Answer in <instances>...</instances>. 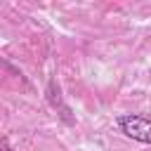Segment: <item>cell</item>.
Segmentation results:
<instances>
[{
    "label": "cell",
    "mask_w": 151,
    "mask_h": 151,
    "mask_svg": "<svg viewBox=\"0 0 151 151\" xmlns=\"http://www.w3.org/2000/svg\"><path fill=\"white\" fill-rule=\"evenodd\" d=\"M118 127L125 137L142 144H151V118H144L137 113H123L118 116Z\"/></svg>",
    "instance_id": "obj_1"
},
{
    "label": "cell",
    "mask_w": 151,
    "mask_h": 151,
    "mask_svg": "<svg viewBox=\"0 0 151 151\" xmlns=\"http://www.w3.org/2000/svg\"><path fill=\"white\" fill-rule=\"evenodd\" d=\"M45 94H47V101H50V106H52V109H57V111H59V116H61V118H64L68 125H73L76 120H73V116H71V109L64 104V99H61V90H59V83H57L54 78H50Z\"/></svg>",
    "instance_id": "obj_2"
},
{
    "label": "cell",
    "mask_w": 151,
    "mask_h": 151,
    "mask_svg": "<svg viewBox=\"0 0 151 151\" xmlns=\"http://www.w3.org/2000/svg\"><path fill=\"white\" fill-rule=\"evenodd\" d=\"M0 151H14V149L7 144V137H2V134H0Z\"/></svg>",
    "instance_id": "obj_3"
}]
</instances>
